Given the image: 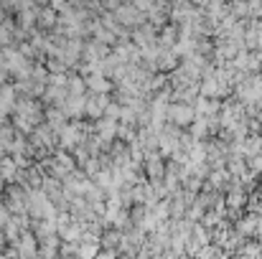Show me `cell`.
Segmentation results:
<instances>
[{
  "label": "cell",
  "mask_w": 262,
  "mask_h": 259,
  "mask_svg": "<svg viewBox=\"0 0 262 259\" xmlns=\"http://www.w3.org/2000/svg\"><path fill=\"white\" fill-rule=\"evenodd\" d=\"M15 104H18V91H15V86L13 84H3L0 86V114L13 117Z\"/></svg>",
  "instance_id": "obj_1"
},
{
  "label": "cell",
  "mask_w": 262,
  "mask_h": 259,
  "mask_svg": "<svg viewBox=\"0 0 262 259\" xmlns=\"http://www.w3.org/2000/svg\"><path fill=\"white\" fill-rule=\"evenodd\" d=\"M54 132H61L67 125H69V117L64 114V109L61 107H46V120H43Z\"/></svg>",
  "instance_id": "obj_2"
},
{
  "label": "cell",
  "mask_w": 262,
  "mask_h": 259,
  "mask_svg": "<svg viewBox=\"0 0 262 259\" xmlns=\"http://www.w3.org/2000/svg\"><path fill=\"white\" fill-rule=\"evenodd\" d=\"M18 175H20V168L15 166V160H13L10 155L0 158V180H3L5 185H13V183L18 180Z\"/></svg>",
  "instance_id": "obj_3"
},
{
  "label": "cell",
  "mask_w": 262,
  "mask_h": 259,
  "mask_svg": "<svg viewBox=\"0 0 262 259\" xmlns=\"http://www.w3.org/2000/svg\"><path fill=\"white\" fill-rule=\"evenodd\" d=\"M84 82H87L89 94H97V97H107V91L112 89L110 79H107V77H102V74H92V77H87Z\"/></svg>",
  "instance_id": "obj_4"
},
{
  "label": "cell",
  "mask_w": 262,
  "mask_h": 259,
  "mask_svg": "<svg viewBox=\"0 0 262 259\" xmlns=\"http://www.w3.org/2000/svg\"><path fill=\"white\" fill-rule=\"evenodd\" d=\"M168 114H171V120L176 125H188L191 117H193V109L183 107V104H173V107H168Z\"/></svg>",
  "instance_id": "obj_5"
}]
</instances>
